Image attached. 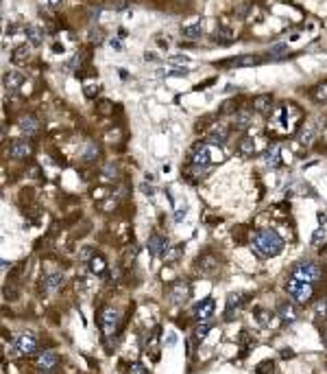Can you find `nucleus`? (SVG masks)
I'll return each mask as SVG.
<instances>
[{"instance_id":"f03ea898","label":"nucleus","mask_w":327,"mask_h":374,"mask_svg":"<svg viewBox=\"0 0 327 374\" xmlns=\"http://www.w3.org/2000/svg\"><path fill=\"white\" fill-rule=\"evenodd\" d=\"M286 291H288L290 300L301 304V307H305V304H310L314 300V287H312L310 282H301V280L292 278V276L286 280Z\"/></svg>"},{"instance_id":"b1692460","label":"nucleus","mask_w":327,"mask_h":374,"mask_svg":"<svg viewBox=\"0 0 327 374\" xmlns=\"http://www.w3.org/2000/svg\"><path fill=\"white\" fill-rule=\"evenodd\" d=\"M181 35L183 40H201V35H203V26H201V22H194V24H188L181 29Z\"/></svg>"},{"instance_id":"2eb2a0df","label":"nucleus","mask_w":327,"mask_h":374,"mask_svg":"<svg viewBox=\"0 0 327 374\" xmlns=\"http://www.w3.org/2000/svg\"><path fill=\"white\" fill-rule=\"evenodd\" d=\"M231 119H233V127H236V129L245 131V129L251 127V123H253V112H251V109H238L236 114H231Z\"/></svg>"},{"instance_id":"ddd939ff","label":"nucleus","mask_w":327,"mask_h":374,"mask_svg":"<svg viewBox=\"0 0 327 374\" xmlns=\"http://www.w3.org/2000/svg\"><path fill=\"white\" fill-rule=\"evenodd\" d=\"M242 304H245V295L242 293H229L227 295V307H225V320H233V315L238 313L242 309Z\"/></svg>"},{"instance_id":"a211bd4d","label":"nucleus","mask_w":327,"mask_h":374,"mask_svg":"<svg viewBox=\"0 0 327 374\" xmlns=\"http://www.w3.org/2000/svg\"><path fill=\"white\" fill-rule=\"evenodd\" d=\"M22 83H24V74H22V72H16V70L5 72V77H3L5 90H9V92H16V90H20V86H22Z\"/></svg>"},{"instance_id":"423d86ee","label":"nucleus","mask_w":327,"mask_h":374,"mask_svg":"<svg viewBox=\"0 0 327 374\" xmlns=\"http://www.w3.org/2000/svg\"><path fill=\"white\" fill-rule=\"evenodd\" d=\"M188 297H190V285H188L185 280L172 282L168 289V300L175 304H183V302H188Z\"/></svg>"},{"instance_id":"de8ad7c7","label":"nucleus","mask_w":327,"mask_h":374,"mask_svg":"<svg viewBox=\"0 0 327 374\" xmlns=\"http://www.w3.org/2000/svg\"><path fill=\"white\" fill-rule=\"evenodd\" d=\"M109 46L114 48V51H118V53L122 51V44H120V42H118V40H109Z\"/></svg>"},{"instance_id":"bb28decb","label":"nucleus","mask_w":327,"mask_h":374,"mask_svg":"<svg viewBox=\"0 0 327 374\" xmlns=\"http://www.w3.org/2000/svg\"><path fill=\"white\" fill-rule=\"evenodd\" d=\"M238 151H240L242 156H251L253 151H255V140H253V136L240 138V140H238Z\"/></svg>"},{"instance_id":"9b49d317","label":"nucleus","mask_w":327,"mask_h":374,"mask_svg":"<svg viewBox=\"0 0 327 374\" xmlns=\"http://www.w3.org/2000/svg\"><path fill=\"white\" fill-rule=\"evenodd\" d=\"M262 160L268 169H279L282 166V149L277 147V144H270V147L262 154Z\"/></svg>"},{"instance_id":"a19ab883","label":"nucleus","mask_w":327,"mask_h":374,"mask_svg":"<svg viewBox=\"0 0 327 374\" xmlns=\"http://www.w3.org/2000/svg\"><path fill=\"white\" fill-rule=\"evenodd\" d=\"M168 61H170V64H188L190 57H188V55H177V57H170Z\"/></svg>"},{"instance_id":"a878e982","label":"nucleus","mask_w":327,"mask_h":374,"mask_svg":"<svg viewBox=\"0 0 327 374\" xmlns=\"http://www.w3.org/2000/svg\"><path fill=\"white\" fill-rule=\"evenodd\" d=\"M89 272L96 274V276L105 274V272H107V263H105V258H103V256H92V258H89Z\"/></svg>"},{"instance_id":"c9c22d12","label":"nucleus","mask_w":327,"mask_h":374,"mask_svg":"<svg viewBox=\"0 0 327 374\" xmlns=\"http://www.w3.org/2000/svg\"><path fill=\"white\" fill-rule=\"evenodd\" d=\"M255 317H257V322H260L262 326H268V324H270V311H257Z\"/></svg>"},{"instance_id":"09e8293b","label":"nucleus","mask_w":327,"mask_h":374,"mask_svg":"<svg viewBox=\"0 0 327 374\" xmlns=\"http://www.w3.org/2000/svg\"><path fill=\"white\" fill-rule=\"evenodd\" d=\"M46 3H48V5H53V7H55V5H59V3H61V0H46Z\"/></svg>"},{"instance_id":"a18cd8bd","label":"nucleus","mask_w":327,"mask_h":374,"mask_svg":"<svg viewBox=\"0 0 327 374\" xmlns=\"http://www.w3.org/2000/svg\"><path fill=\"white\" fill-rule=\"evenodd\" d=\"M89 38L96 40V42H101V40H103V29H92V33H89Z\"/></svg>"},{"instance_id":"39448f33","label":"nucleus","mask_w":327,"mask_h":374,"mask_svg":"<svg viewBox=\"0 0 327 374\" xmlns=\"http://www.w3.org/2000/svg\"><path fill=\"white\" fill-rule=\"evenodd\" d=\"M99 320H101L103 332H105V335H114L116 328H118V322H120V313H118L116 309H111V307H105L101 311Z\"/></svg>"},{"instance_id":"ea45409f","label":"nucleus","mask_w":327,"mask_h":374,"mask_svg":"<svg viewBox=\"0 0 327 374\" xmlns=\"http://www.w3.org/2000/svg\"><path fill=\"white\" fill-rule=\"evenodd\" d=\"M264 365H260L257 368V372L260 374H273V361H262Z\"/></svg>"},{"instance_id":"f704fd0d","label":"nucleus","mask_w":327,"mask_h":374,"mask_svg":"<svg viewBox=\"0 0 327 374\" xmlns=\"http://www.w3.org/2000/svg\"><path fill=\"white\" fill-rule=\"evenodd\" d=\"M83 92H85V96H89V99H94L96 92H99V86H96L94 81H85L83 83Z\"/></svg>"},{"instance_id":"4c0bfd02","label":"nucleus","mask_w":327,"mask_h":374,"mask_svg":"<svg viewBox=\"0 0 327 374\" xmlns=\"http://www.w3.org/2000/svg\"><path fill=\"white\" fill-rule=\"evenodd\" d=\"M85 57H87V53H81V55L76 53V55H74V59H72L68 66H70L72 70H74V68H81V64H83V59H85Z\"/></svg>"},{"instance_id":"58836bf2","label":"nucleus","mask_w":327,"mask_h":374,"mask_svg":"<svg viewBox=\"0 0 327 374\" xmlns=\"http://www.w3.org/2000/svg\"><path fill=\"white\" fill-rule=\"evenodd\" d=\"M236 107H238V103H236V101H227L225 105L220 107V114H229V112H233V114H236V112H238Z\"/></svg>"},{"instance_id":"37998d69","label":"nucleus","mask_w":327,"mask_h":374,"mask_svg":"<svg viewBox=\"0 0 327 374\" xmlns=\"http://www.w3.org/2000/svg\"><path fill=\"white\" fill-rule=\"evenodd\" d=\"M105 175H107V177H116V175H118L116 164H107V166H105Z\"/></svg>"},{"instance_id":"0eeeda50","label":"nucleus","mask_w":327,"mask_h":374,"mask_svg":"<svg viewBox=\"0 0 327 374\" xmlns=\"http://www.w3.org/2000/svg\"><path fill=\"white\" fill-rule=\"evenodd\" d=\"M146 247H149V254L157 258V256H164L166 254V249L170 247V243H168V239L162 237L159 232H153L151 237H149V243H146Z\"/></svg>"},{"instance_id":"2f4dec72","label":"nucleus","mask_w":327,"mask_h":374,"mask_svg":"<svg viewBox=\"0 0 327 374\" xmlns=\"http://www.w3.org/2000/svg\"><path fill=\"white\" fill-rule=\"evenodd\" d=\"M81 158H83V162H92V160H96V158H99V147H96V144H87V147H85V154H83Z\"/></svg>"},{"instance_id":"393cba45","label":"nucleus","mask_w":327,"mask_h":374,"mask_svg":"<svg viewBox=\"0 0 327 374\" xmlns=\"http://www.w3.org/2000/svg\"><path fill=\"white\" fill-rule=\"evenodd\" d=\"M37 119H33V116H24V119H20V129H22V134L26 136H33L37 131Z\"/></svg>"},{"instance_id":"6e6552de","label":"nucleus","mask_w":327,"mask_h":374,"mask_svg":"<svg viewBox=\"0 0 327 374\" xmlns=\"http://www.w3.org/2000/svg\"><path fill=\"white\" fill-rule=\"evenodd\" d=\"M260 57L257 55H238V57H229L225 61H220L222 68H247V66H255L260 64Z\"/></svg>"},{"instance_id":"f3484780","label":"nucleus","mask_w":327,"mask_h":374,"mask_svg":"<svg viewBox=\"0 0 327 374\" xmlns=\"http://www.w3.org/2000/svg\"><path fill=\"white\" fill-rule=\"evenodd\" d=\"M57 363H59V357L55 355L53 350H44V352H41V355L37 357V361H35L37 368H39V370H44V372H51Z\"/></svg>"},{"instance_id":"dca6fc26","label":"nucleus","mask_w":327,"mask_h":374,"mask_svg":"<svg viewBox=\"0 0 327 374\" xmlns=\"http://www.w3.org/2000/svg\"><path fill=\"white\" fill-rule=\"evenodd\" d=\"M229 140V129L225 125H218V127H212L210 134H207V142L210 144H216V147H222Z\"/></svg>"},{"instance_id":"72a5a7b5","label":"nucleus","mask_w":327,"mask_h":374,"mask_svg":"<svg viewBox=\"0 0 327 374\" xmlns=\"http://www.w3.org/2000/svg\"><path fill=\"white\" fill-rule=\"evenodd\" d=\"M29 55H31L29 46H18L13 51V61H24V59H29Z\"/></svg>"},{"instance_id":"7ed1b4c3","label":"nucleus","mask_w":327,"mask_h":374,"mask_svg":"<svg viewBox=\"0 0 327 374\" xmlns=\"http://www.w3.org/2000/svg\"><path fill=\"white\" fill-rule=\"evenodd\" d=\"M323 276L321 265H316L314 260H299L295 267H292V278L301 280V282H316Z\"/></svg>"},{"instance_id":"c03bdc74","label":"nucleus","mask_w":327,"mask_h":374,"mask_svg":"<svg viewBox=\"0 0 327 374\" xmlns=\"http://www.w3.org/2000/svg\"><path fill=\"white\" fill-rule=\"evenodd\" d=\"M166 344H168V348H172V346L177 344V335H175V332H168V335H166Z\"/></svg>"},{"instance_id":"f8f14e48","label":"nucleus","mask_w":327,"mask_h":374,"mask_svg":"<svg viewBox=\"0 0 327 374\" xmlns=\"http://www.w3.org/2000/svg\"><path fill=\"white\" fill-rule=\"evenodd\" d=\"M16 348L20 355H33V352H37V339L33 335H20L18 342H16Z\"/></svg>"},{"instance_id":"4be33fe9","label":"nucleus","mask_w":327,"mask_h":374,"mask_svg":"<svg viewBox=\"0 0 327 374\" xmlns=\"http://www.w3.org/2000/svg\"><path fill=\"white\" fill-rule=\"evenodd\" d=\"M253 109L260 114H270V109H273V99H270L268 94H262L253 99Z\"/></svg>"},{"instance_id":"20e7f679","label":"nucleus","mask_w":327,"mask_h":374,"mask_svg":"<svg viewBox=\"0 0 327 374\" xmlns=\"http://www.w3.org/2000/svg\"><path fill=\"white\" fill-rule=\"evenodd\" d=\"M214 154H220L216 144L203 142V144H199V147H194L190 162H192V166H203V169H207V164H212L214 160H220V158H216Z\"/></svg>"},{"instance_id":"5701e85b","label":"nucleus","mask_w":327,"mask_h":374,"mask_svg":"<svg viewBox=\"0 0 327 374\" xmlns=\"http://www.w3.org/2000/svg\"><path fill=\"white\" fill-rule=\"evenodd\" d=\"M277 315H279V320H282L284 324L297 320V311H295V307H292V304H286V302L277 307Z\"/></svg>"},{"instance_id":"cd10ccee","label":"nucleus","mask_w":327,"mask_h":374,"mask_svg":"<svg viewBox=\"0 0 327 374\" xmlns=\"http://www.w3.org/2000/svg\"><path fill=\"white\" fill-rule=\"evenodd\" d=\"M312 99H314L316 103H327V81L323 83H316L314 88H312Z\"/></svg>"},{"instance_id":"c85d7f7f","label":"nucleus","mask_w":327,"mask_h":374,"mask_svg":"<svg viewBox=\"0 0 327 374\" xmlns=\"http://www.w3.org/2000/svg\"><path fill=\"white\" fill-rule=\"evenodd\" d=\"M318 219H321V228L312 234V243L314 245H318V243H323L325 241V237H327V226H325V214H318Z\"/></svg>"},{"instance_id":"473e14b6","label":"nucleus","mask_w":327,"mask_h":374,"mask_svg":"<svg viewBox=\"0 0 327 374\" xmlns=\"http://www.w3.org/2000/svg\"><path fill=\"white\" fill-rule=\"evenodd\" d=\"M212 330V324H207V322H201L197 328H194V337L197 339H205L207 337V332Z\"/></svg>"},{"instance_id":"9d476101","label":"nucleus","mask_w":327,"mask_h":374,"mask_svg":"<svg viewBox=\"0 0 327 374\" xmlns=\"http://www.w3.org/2000/svg\"><path fill=\"white\" fill-rule=\"evenodd\" d=\"M197 269H201V274L203 276H214L218 272V258L212 254H205L201 256V258L197 260Z\"/></svg>"},{"instance_id":"79ce46f5","label":"nucleus","mask_w":327,"mask_h":374,"mask_svg":"<svg viewBox=\"0 0 327 374\" xmlns=\"http://www.w3.org/2000/svg\"><path fill=\"white\" fill-rule=\"evenodd\" d=\"M140 189H142V193H144L146 197H155V189H153V186H149V184H142Z\"/></svg>"},{"instance_id":"6ab92c4d","label":"nucleus","mask_w":327,"mask_h":374,"mask_svg":"<svg viewBox=\"0 0 327 374\" xmlns=\"http://www.w3.org/2000/svg\"><path fill=\"white\" fill-rule=\"evenodd\" d=\"M9 154H11V158H16V160L29 158L31 156V144L26 142V140H13L9 144Z\"/></svg>"},{"instance_id":"f257e3e1","label":"nucleus","mask_w":327,"mask_h":374,"mask_svg":"<svg viewBox=\"0 0 327 374\" xmlns=\"http://www.w3.org/2000/svg\"><path fill=\"white\" fill-rule=\"evenodd\" d=\"M251 249L255 256L260 258H273L284 249V239L270 228H264V230H257L251 239Z\"/></svg>"},{"instance_id":"7c9ffc66","label":"nucleus","mask_w":327,"mask_h":374,"mask_svg":"<svg viewBox=\"0 0 327 374\" xmlns=\"http://www.w3.org/2000/svg\"><path fill=\"white\" fill-rule=\"evenodd\" d=\"M284 55H288V44H275L268 51V57L270 59H279V57H284Z\"/></svg>"},{"instance_id":"8fccbe9b","label":"nucleus","mask_w":327,"mask_h":374,"mask_svg":"<svg viewBox=\"0 0 327 374\" xmlns=\"http://www.w3.org/2000/svg\"><path fill=\"white\" fill-rule=\"evenodd\" d=\"M325 344H327V332H325Z\"/></svg>"},{"instance_id":"49530a36","label":"nucleus","mask_w":327,"mask_h":374,"mask_svg":"<svg viewBox=\"0 0 327 374\" xmlns=\"http://www.w3.org/2000/svg\"><path fill=\"white\" fill-rule=\"evenodd\" d=\"M99 112H101V114L111 112V103H101V105H99Z\"/></svg>"},{"instance_id":"4468645a","label":"nucleus","mask_w":327,"mask_h":374,"mask_svg":"<svg viewBox=\"0 0 327 374\" xmlns=\"http://www.w3.org/2000/svg\"><path fill=\"white\" fill-rule=\"evenodd\" d=\"M61 285H64V274H61V272H51V274L44 276V280H41V289H44L46 293L57 291Z\"/></svg>"},{"instance_id":"1a4fd4ad","label":"nucleus","mask_w":327,"mask_h":374,"mask_svg":"<svg viewBox=\"0 0 327 374\" xmlns=\"http://www.w3.org/2000/svg\"><path fill=\"white\" fill-rule=\"evenodd\" d=\"M214 309H216V304H214V300H212V297H207V300L199 302L197 307H194L192 315H194V320L205 322V320H210V317L214 315Z\"/></svg>"},{"instance_id":"c756f323","label":"nucleus","mask_w":327,"mask_h":374,"mask_svg":"<svg viewBox=\"0 0 327 374\" xmlns=\"http://www.w3.org/2000/svg\"><path fill=\"white\" fill-rule=\"evenodd\" d=\"M181 252H183V247H181V245L168 247V249H166V254H164V260H166V263H177V260H179V256H181Z\"/></svg>"},{"instance_id":"e433bc0d","label":"nucleus","mask_w":327,"mask_h":374,"mask_svg":"<svg viewBox=\"0 0 327 374\" xmlns=\"http://www.w3.org/2000/svg\"><path fill=\"white\" fill-rule=\"evenodd\" d=\"M185 212H188V206H185V202H181V204H175V221H181V219L185 217Z\"/></svg>"},{"instance_id":"412c9836","label":"nucleus","mask_w":327,"mask_h":374,"mask_svg":"<svg viewBox=\"0 0 327 374\" xmlns=\"http://www.w3.org/2000/svg\"><path fill=\"white\" fill-rule=\"evenodd\" d=\"M24 35H26V40L31 42V46H41V42H44V31L39 29V26H35V24H29L24 29Z\"/></svg>"},{"instance_id":"aec40b11","label":"nucleus","mask_w":327,"mask_h":374,"mask_svg":"<svg viewBox=\"0 0 327 374\" xmlns=\"http://www.w3.org/2000/svg\"><path fill=\"white\" fill-rule=\"evenodd\" d=\"M314 138H316V125L308 121L301 129H299V140H301V144H305V147H310V144L314 142Z\"/></svg>"}]
</instances>
